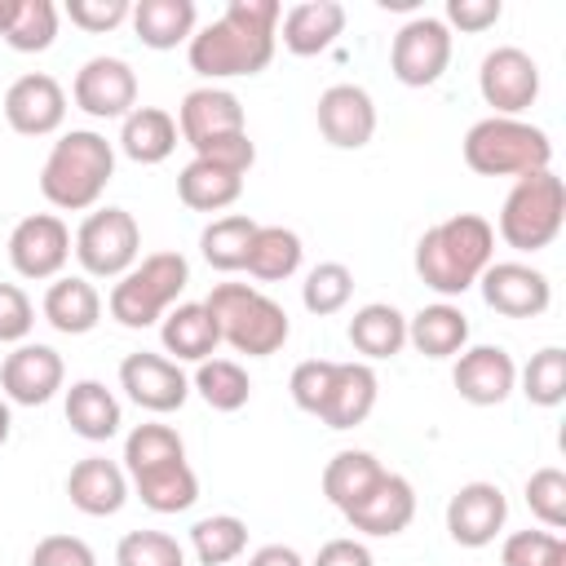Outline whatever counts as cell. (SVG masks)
<instances>
[{"label": "cell", "instance_id": "cell-1", "mask_svg": "<svg viewBox=\"0 0 566 566\" xmlns=\"http://www.w3.org/2000/svg\"><path fill=\"white\" fill-rule=\"evenodd\" d=\"M279 0H230L221 18H212L203 31L190 35L186 57L190 71L208 84L234 80V75H261L279 44Z\"/></svg>", "mask_w": 566, "mask_h": 566}, {"label": "cell", "instance_id": "cell-2", "mask_svg": "<svg viewBox=\"0 0 566 566\" xmlns=\"http://www.w3.org/2000/svg\"><path fill=\"white\" fill-rule=\"evenodd\" d=\"M124 473L150 513H186L199 500V478L172 424H137L124 438Z\"/></svg>", "mask_w": 566, "mask_h": 566}, {"label": "cell", "instance_id": "cell-3", "mask_svg": "<svg viewBox=\"0 0 566 566\" xmlns=\"http://www.w3.org/2000/svg\"><path fill=\"white\" fill-rule=\"evenodd\" d=\"M495 261V230L478 212H455L429 226L416 243V274L438 296H464Z\"/></svg>", "mask_w": 566, "mask_h": 566}, {"label": "cell", "instance_id": "cell-4", "mask_svg": "<svg viewBox=\"0 0 566 566\" xmlns=\"http://www.w3.org/2000/svg\"><path fill=\"white\" fill-rule=\"evenodd\" d=\"M292 402L310 416H318L327 429H354L376 407V371L371 363H332V358H305L292 367Z\"/></svg>", "mask_w": 566, "mask_h": 566}, {"label": "cell", "instance_id": "cell-5", "mask_svg": "<svg viewBox=\"0 0 566 566\" xmlns=\"http://www.w3.org/2000/svg\"><path fill=\"white\" fill-rule=\"evenodd\" d=\"M111 177H115V146L93 128H71L53 142L40 168V195L62 212H84L97 208Z\"/></svg>", "mask_w": 566, "mask_h": 566}, {"label": "cell", "instance_id": "cell-6", "mask_svg": "<svg viewBox=\"0 0 566 566\" xmlns=\"http://www.w3.org/2000/svg\"><path fill=\"white\" fill-rule=\"evenodd\" d=\"M221 340L248 358H270L287 345L292 336V323H287V310L279 301H270L261 287L252 283H217L208 296H203Z\"/></svg>", "mask_w": 566, "mask_h": 566}, {"label": "cell", "instance_id": "cell-7", "mask_svg": "<svg viewBox=\"0 0 566 566\" xmlns=\"http://www.w3.org/2000/svg\"><path fill=\"white\" fill-rule=\"evenodd\" d=\"M464 164L478 177H531L553 164V142L539 124L486 115L464 133Z\"/></svg>", "mask_w": 566, "mask_h": 566}, {"label": "cell", "instance_id": "cell-8", "mask_svg": "<svg viewBox=\"0 0 566 566\" xmlns=\"http://www.w3.org/2000/svg\"><path fill=\"white\" fill-rule=\"evenodd\" d=\"M186 283H190V261L181 252H150L128 274L115 279L106 310L124 327H150L177 305Z\"/></svg>", "mask_w": 566, "mask_h": 566}, {"label": "cell", "instance_id": "cell-9", "mask_svg": "<svg viewBox=\"0 0 566 566\" xmlns=\"http://www.w3.org/2000/svg\"><path fill=\"white\" fill-rule=\"evenodd\" d=\"M566 221V186L553 168L517 177L513 190L500 203V221L491 230H500V239L517 252H539L562 234Z\"/></svg>", "mask_w": 566, "mask_h": 566}, {"label": "cell", "instance_id": "cell-10", "mask_svg": "<svg viewBox=\"0 0 566 566\" xmlns=\"http://www.w3.org/2000/svg\"><path fill=\"white\" fill-rule=\"evenodd\" d=\"M71 252L84 265V279H119L142 256V230H137L128 208L106 203V208H93L80 221Z\"/></svg>", "mask_w": 566, "mask_h": 566}, {"label": "cell", "instance_id": "cell-11", "mask_svg": "<svg viewBox=\"0 0 566 566\" xmlns=\"http://www.w3.org/2000/svg\"><path fill=\"white\" fill-rule=\"evenodd\" d=\"M447 66H451V27L442 18L416 13L411 22L398 27V35L389 44V71L398 84L429 88L442 80Z\"/></svg>", "mask_w": 566, "mask_h": 566}, {"label": "cell", "instance_id": "cell-12", "mask_svg": "<svg viewBox=\"0 0 566 566\" xmlns=\"http://www.w3.org/2000/svg\"><path fill=\"white\" fill-rule=\"evenodd\" d=\"M478 93L495 115H522L539 97V62L517 44H495L478 66Z\"/></svg>", "mask_w": 566, "mask_h": 566}, {"label": "cell", "instance_id": "cell-13", "mask_svg": "<svg viewBox=\"0 0 566 566\" xmlns=\"http://www.w3.org/2000/svg\"><path fill=\"white\" fill-rule=\"evenodd\" d=\"M71 261V230L57 212H31L13 226L9 234V265L22 274V279H35V283H53Z\"/></svg>", "mask_w": 566, "mask_h": 566}, {"label": "cell", "instance_id": "cell-14", "mask_svg": "<svg viewBox=\"0 0 566 566\" xmlns=\"http://www.w3.org/2000/svg\"><path fill=\"white\" fill-rule=\"evenodd\" d=\"M71 97L93 119H124L137 106V71L124 57L97 53L75 71Z\"/></svg>", "mask_w": 566, "mask_h": 566}, {"label": "cell", "instance_id": "cell-15", "mask_svg": "<svg viewBox=\"0 0 566 566\" xmlns=\"http://www.w3.org/2000/svg\"><path fill=\"white\" fill-rule=\"evenodd\" d=\"M478 287H482V301L504 318H539L553 301L548 274L526 261H491Z\"/></svg>", "mask_w": 566, "mask_h": 566}, {"label": "cell", "instance_id": "cell-16", "mask_svg": "<svg viewBox=\"0 0 566 566\" xmlns=\"http://www.w3.org/2000/svg\"><path fill=\"white\" fill-rule=\"evenodd\" d=\"M119 389L150 416H168L177 411L186 398H190V376L164 358V354H150V349H137L119 363Z\"/></svg>", "mask_w": 566, "mask_h": 566}, {"label": "cell", "instance_id": "cell-17", "mask_svg": "<svg viewBox=\"0 0 566 566\" xmlns=\"http://www.w3.org/2000/svg\"><path fill=\"white\" fill-rule=\"evenodd\" d=\"M62 380H66L62 354L53 345H40V340H22L0 363V389L18 407H44L62 389Z\"/></svg>", "mask_w": 566, "mask_h": 566}, {"label": "cell", "instance_id": "cell-18", "mask_svg": "<svg viewBox=\"0 0 566 566\" xmlns=\"http://www.w3.org/2000/svg\"><path fill=\"white\" fill-rule=\"evenodd\" d=\"M177 133L190 150L208 146V142H221V137H234V133H248V119H243V102L221 88V84H203V88H190L177 106Z\"/></svg>", "mask_w": 566, "mask_h": 566}, {"label": "cell", "instance_id": "cell-19", "mask_svg": "<svg viewBox=\"0 0 566 566\" xmlns=\"http://www.w3.org/2000/svg\"><path fill=\"white\" fill-rule=\"evenodd\" d=\"M318 133L323 142H332L336 150H363L376 137V102L363 84H332L318 93L314 106Z\"/></svg>", "mask_w": 566, "mask_h": 566}, {"label": "cell", "instance_id": "cell-20", "mask_svg": "<svg viewBox=\"0 0 566 566\" xmlns=\"http://www.w3.org/2000/svg\"><path fill=\"white\" fill-rule=\"evenodd\" d=\"M4 119L22 137H49L66 119V93L53 75L27 71L4 88Z\"/></svg>", "mask_w": 566, "mask_h": 566}, {"label": "cell", "instance_id": "cell-21", "mask_svg": "<svg viewBox=\"0 0 566 566\" xmlns=\"http://www.w3.org/2000/svg\"><path fill=\"white\" fill-rule=\"evenodd\" d=\"M509 522V500L495 482H464L447 500V531L460 548H486Z\"/></svg>", "mask_w": 566, "mask_h": 566}, {"label": "cell", "instance_id": "cell-22", "mask_svg": "<svg viewBox=\"0 0 566 566\" xmlns=\"http://www.w3.org/2000/svg\"><path fill=\"white\" fill-rule=\"evenodd\" d=\"M451 385L473 407H500L517 385V363L504 345H473L455 354Z\"/></svg>", "mask_w": 566, "mask_h": 566}, {"label": "cell", "instance_id": "cell-23", "mask_svg": "<svg viewBox=\"0 0 566 566\" xmlns=\"http://www.w3.org/2000/svg\"><path fill=\"white\" fill-rule=\"evenodd\" d=\"M416 517V491L402 473H380L349 509H345V522L363 535H398L407 531Z\"/></svg>", "mask_w": 566, "mask_h": 566}, {"label": "cell", "instance_id": "cell-24", "mask_svg": "<svg viewBox=\"0 0 566 566\" xmlns=\"http://www.w3.org/2000/svg\"><path fill=\"white\" fill-rule=\"evenodd\" d=\"M66 495L88 517H115L128 500V473L106 455H84L66 473Z\"/></svg>", "mask_w": 566, "mask_h": 566}, {"label": "cell", "instance_id": "cell-25", "mask_svg": "<svg viewBox=\"0 0 566 566\" xmlns=\"http://www.w3.org/2000/svg\"><path fill=\"white\" fill-rule=\"evenodd\" d=\"M279 22H283V31H279L283 49L296 57H314V53L332 49L336 35L345 31V4L340 0H301Z\"/></svg>", "mask_w": 566, "mask_h": 566}, {"label": "cell", "instance_id": "cell-26", "mask_svg": "<svg viewBox=\"0 0 566 566\" xmlns=\"http://www.w3.org/2000/svg\"><path fill=\"white\" fill-rule=\"evenodd\" d=\"M40 310H44L49 327L62 336H84L102 323V296H97L93 279H84V274H57L49 283Z\"/></svg>", "mask_w": 566, "mask_h": 566}, {"label": "cell", "instance_id": "cell-27", "mask_svg": "<svg viewBox=\"0 0 566 566\" xmlns=\"http://www.w3.org/2000/svg\"><path fill=\"white\" fill-rule=\"evenodd\" d=\"M159 340L172 354V363H203L221 345V332L203 301H181L159 318Z\"/></svg>", "mask_w": 566, "mask_h": 566}, {"label": "cell", "instance_id": "cell-28", "mask_svg": "<svg viewBox=\"0 0 566 566\" xmlns=\"http://www.w3.org/2000/svg\"><path fill=\"white\" fill-rule=\"evenodd\" d=\"M177 119L164 111V106H133L124 119H119V150L133 159V164H164L172 150H177Z\"/></svg>", "mask_w": 566, "mask_h": 566}, {"label": "cell", "instance_id": "cell-29", "mask_svg": "<svg viewBox=\"0 0 566 566\" xmlns=\"http://www.w3.org/2000/svg\"><path fill=\"white\" fill-rule=\"evenodd\" d=\"M407 340L416 345V354L424 358H451L469 345V318L460 305L451 301H438V305H424L407 318Z\"/></svg>", "mask_w": 566, "mask_h": 566}, {"label": "cell", "instance_id": "cell-30", "mask_svg": "<svg viewBox=\"0 0 566 566\" xmlns=\"http://www.w3.org/2000/svg\"><path fill=\"white\" fill-rule=\"evenodd\" d=\"M66 424L84 438V442H106L119 433L124 424V411H119V398L102 385V380H75L66 389Z\"/></svg>", "mask_w": 566, "mask_h": 566}, {"label": "cell", "instance_id": "cell-31", "mask_svg": "<svg viewBox=\"0 0 566 566\" xmlns=\"http://www.w3.org/2000/svg\"><path fill=\"white\" fill-rule=\"evenodd\" d=\"M177 195H181V203L195 208V212H221V208H230V203L243 195V172L195 155V159L177 172Z\"/></svg>", "mask_w": 566, "mask_h": 566}, {"label": "cell", "instance_id": "cell-32", "mask_svg": "<svg viewBox=\"0 0 566 566\" xmlns=\"http://www.w3.org/2000/svg\"><path fill=\"white\" fill-rule=\"evenodd\" d=\"M133 31L146 49H177L195 35V0H137L133 4Z\"/></svg>", "mask_w": 566, "mask_h": 566}, {"label": "cell", "instance_id": "cell-33", "mask_svg": "<svg viewBox=\"0 0 566 566\" xmlns=\"http://www.w3.org/2000/svg\"><path fill=\"white\" fill-rule=\"evenodd\" d=\"M301 256H305V248H301L296 230H287V226H256V234L248 243L243 270L252 279H261V283H279V279H292L301 270Z\"/></svg>", "mask_w": 566, "mask_h": 566}, {"label": "cell", "instance_id": "cell-34", "mask_svg": "<svg viewBox=\"0 0 566 566\" xmlns=\"http://www.w3.org/2000/svg\"><path fill=\"white\" fill-rule=\"evenodd\" d=\"M349 345L363 358H394L407 345V318L389 301H371L349 318Z\"/></svg>", "mask_w": 566, "mask_h": 566}, {"label": "cell", "instance_id": "cell-35", "mask_svg": "<svg viewBox=\"0 0 566 566\" xmlns=\"http://www.w3.org/2000/svg\"><path fill=\"white\" fill-rule=\"evenodd\" d=\"M252 234H256V221H252L248 212H226V217H217V221L203 226L199 252H203V261H208L212 270L234 274V270H243V261H248Z\"/></svg>", "mask_w": 566, "mask_h": 566}, {"label": "cell", "instance_id": "cell-36", "mask_svg": "<svg viewBox=\"0 0 566 566\" xmlns=\"http://www.w3.org/2000/svg\"><path fill=\"white\" fill-rule=\"evenodd\" d=\"M380 473H385V464H380L371 451H358V447L336 451V455L327 460V469H323V495H327V504H336V509L345 513Z\"/></svg>", "mask_w": 566, "mask_h": 566}, {"label": "cell", "instance_id": "cell-37", "mask_svg": "<svg viewBox=\"0 0 566 566\" xmlns=\"http://www.w3.org/2000/svg\"><path fill=\"white\" fill-rule=\"evenodd\" d=\"M190 548H195L199 566H226V562L243 557V548H248V522L234 517V513L199 517L190 526Z\"/></svg>", "mask_w": 566, "mask_h": 566}, {"label": "cell", "instance_id": "cell-38", "mask_svg": "<svg viewBox=\"0 0 566 566\" xmlns=\"http://www.w3.org/2000/svg\"><path fill=\"white\" fill-rule=\"evenodd\" d=\"M0 35L18 53H44L57 40V4L53 0H13Z\"/></svg>", "mask_w": 566, "mask_h": 566}, {"label": "cell", "instance_id": "cell-39", "mask_svg": "<svg viewBox=\"0 0 566 566\" xmlns=\"http://www.w3.org/2000/svg\"><path fill=\"white\" fill-rule=\"evenodd\" d=\"M190 389H199V398H203L212 411H239V407H248V398H252L248 371H243L239 363H230V358H203V363L195 367Z\"/></svg>", "mask_w": 566, "mask_h": 566}, {"label": "cell", "instance_id": "cell-40", "mask_svg": "<svg viewBox=\"0 0 566 566\" xmlns=\"http://www.w3.org/2000/svg\"><path fill=\"white\" fill-rule=\"evenodd\" d=\"M349 296H354V270H349L345 261H318V265L305 274V283H301V301H305V310L318 314V318L340 314V310L349 305Z\"/></svg>", "mask_w": 566, "mask_h": 566}, {"label": "cell", "instance_id": "cell-41", "mask_svg": "<svg viewBox=\"0 0 566 566\" xmlns=\"http://www.w3.org/2000/svg\"><path fill=\"white\" fill-rule=\"evenodd\" d=\"M522 394L535 407H557L566 398V349L562 345H544L539 354H531V363L522 367Z\"/></svg>", "mask_w": 566, "mask_h": 566}, {"label": "cell", "instance_id": "cell-42", "mask_svg": "<svg viewBox=\"0 0 566 566\" xmlns=\"http://www.w3.org/2000/svg\"><path fill=\"white\" fill-rule=\"evenodd\" d=\"M115 566H186V548L168 531H128L115 544Z\"/></svg>", "mask_w": 566, "mask_h": 566}, {"label": "cell", "instance_id": "cell-43", "mask_svg": "<svg viewBox=\"0 0 566 566\" xmlns=\"http://www.w3.org/2000/svg\"><path fill=\"white\" fill-rule=\"evenodd\" d=\"M500 566H566V539L557 531H513L500 548Z\"/></svg>", "mask_w": 566, "mask_h": 566}, {"label": "cell", "instance_id": "cell-44", "mask_svg": "<svg viewBox=\"0 0 566 566\" xmlns=\"http://www.w3.org/2000/svg\"><path fill=\"white\" fill-rule=\"evenodd\" d=\"M526 504H531V513H535L548 531H562V526H566V473L553 469V464L535 469V473L526 478Z\"/></svg>", "mask_w": 566, "mask_h": 566}, {"label": "cell", "instance_id": "cell-45", "mask_svg": "<svg viewBox=\"0 0 566 566\" xmlns=\"http://www.w3.org/2000/svg\"><path fill=\"white\" fill-rule=\"evenodd\" d=\"M35 327V305L18 283H0V345H22Z\"/></svg>", "mask_w": 566, "mask_h": 566}, {"label": "cell", "instance_id": "cell-46", "mask_svg": "<svg viewBox=\"0 0 566 566\" xmlns=\"http://www.w3.org/2000/svg\"><path fill=\"white\" fill-rule=\"evenodd\" d=\"M133 13L128 0H66V18L80 31H115Z\"/></svg>", "mask_w": 566, "mask_h": 566}, {"label": "cell", "instance_id": "cell-47", "mask_svg": "<svg viewBox=\"0 0 566 566\" xmlns=\"http://www.w3.org/2000/svg\"><path fill=\"white\" fill-rule=\"evenodd\" d=\"M31 566H97V557L80 535H44L31 548Z\"/></svg>", "mask_w": 566, "mask_h": 566}, {"label": "cell", "instance_id": "cell-48", "mask_svg": "<svg viewBox=\"0 0 566 566\" xmlns=\"http://www.w3.org/2000/svg\"><path fill=\"white\" fill-rule=\"evenodd\" d=\"M504 18V4L500 0H447V27H460V31H486Z\"/></svg>", "mask_w": 566, "mask_h": 566}, {"label": "cell", "instance_id": "cell-49", "mask_svg": "<svg viewBox=\"0 0 566 566\" xmlns=\"http://www.w3.org/2000/svg\"><path fill=\"white\" fill-rule=\"evenodd\" d=\"M310 566H376V562H371V548L363 539L340 535V539H327Z\"/></svg>", "mask_w": 566, "mask_h": 566}, {"label": "cell", "instance_id": "cell-50", "mask_svg": "<svg viewBox=\"0 0 566 566\" xmlns=\"http://www.w3.org/2000/svg\"><path fill=\"white\" fill-rule=\"evenodd\" d=\"M248 566H305V557H301L292 544H261V548L248 557Z\"/></svg>", "mask_w": 566, "mask_h": 566}, {"label": "cell", "instance_id": "cell-51", "mask_svg": "<svg viewBox=\"0 0 566 566\" xmlns=\"http://www.w3.org/2000/svg\"><path fill=\"white\" fill-rule=\"evenodd\" d=\"M9 433H13V411H9V398H0V447L9 442Z\"/></svg>", "mask_w": 566, "mask_h": 566}, {"label": "cell", "instance_id": "cell-52", "mask_svg": "<svg viewBox=\"0 0 566 566\" xmlns=\"http://www.w3.org/2000/svg\"><path fill=\"white\" fill-rule=\"evenodd\" d=\"M9 9H13V0H0V31H4V22H9Z\"/></svg>", "mask_w": 566, "mask_h": 566}]
</instances>
